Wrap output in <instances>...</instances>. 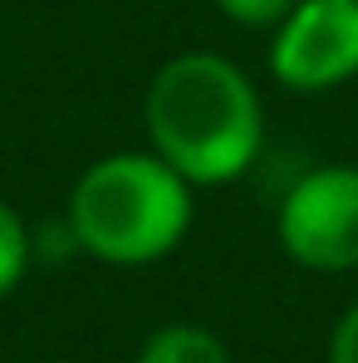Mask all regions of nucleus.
I'll use <instances>...</instances> for the list:
<instances>
[{"mask_svg": "<svg viewBox=\"0 0 358 363\" xmlns=\"http://www.w3.org/2000/svg\"><path fill=\"white\" fill-rule=\"evenodd\" d=\"M147 147L191 186H226L260 162L265 104L236 60L216 50L172 55L142 94Z\"/></svg>", "mask_w": 358, "mask_h": 363, "instance_id": "1", "label": "nucleus"}, {"mask_svg": "<svg viewBox=\"0 0 358 363\" xmlns=\"http://www.w3.org/2000/svg\"><path fill=\"white\" fill-rule=\"evenodd\" d=\"M191 191L196 186L177 167H167L152 147L108 152L79 172L69 191L64 226L74 236V250L94 255L104 265L138 270V265L172 255L186 241V231L196 221Z\"/></svg>", "mask_w": 358, "mask_h": 363, "instance_id": "2", "label": "nucleus"}, {"mask_svg": "<svg viewBox=\"0 0 358 363\" xmlns=\"http://www.w3.org/2000/svg\"><path fill=\"white\" fill-rule=\"evenodd\" d=\"M275 231L285 255L304 270L319 275L358 270V167L354 162L309 167L285 191Z\"/></svg>", "mask_w": 358, "mask_h": 363, "instance_id": "3", "label": "nucleus"}, {"mask_svg": "<svg viewBox=\"0 0 358 363\" xmlns=\"http://www.w3.org/2000/svg\"><path fill=\"white\" fill-rule=\"evenodd\" d=\"M270 74L290 94H329L358 79V0H299L275 25Z\"/></svg>", "mask_w": 358, "mask_h": 363, "instance_id": "4", "label": "nucleus"}, {"mask_svg": "<svg viewBox=\"0 0 358 363\" xmlns=\"http://www.w3.org/2000/svg\"><path fill=\"white\" fill-rule=\"evenodd\" d=\"M138 363H231V354L201 324H162L157 334H147Z\"/></svg>", "mask_w": 358, "mask_h": 363, "instance_id": "5", "label": "nucleus"}, {"mask_svg": "<svg viewBox=\"0 0 358 363\" xmlns=\"http://www.w3.org/2000/svg\"><path fill=\"white\" fill-rule=\"evenodd\" d=\"M30 260H35V236H30L25 216L0 196V300L20 290Z\"/></svg>", "mask_w": 358, "mask_h": 363, "instance_id": "6", "label": "nucleus"}, {"mask_svg": "<svg viewBox=\"0 0 358 363\" xmlns=\"http://www.w3.org/2000/svg\"><path fill=\"white\" fill-rule=\"evenodd\" d=\"M299 0H216V10L231 20V25H245V30H275Z\"/></svg>", "mask_w": 358, "mask_h": 363, "instance_id": "7", "label": "nucleus"}, {"mask_svg": "<svg viewBox=\"0 0 358 363\" xmlns=\"http://www.w3.org/2000/svg\"><path fill=\"white\" fill-rule=\"evenodd\" d=\"M329 363H358V300L344 309V319L334 324L329 339Z\"/></svg>", "mask_w": 358, "mask_h": 363, "instance_id": "8", "label": "nucleus"}, {"mask_svg": "<svg viewBox=\"0 0 358 363\" xmlns=\"http://www.w3.org/2000/svg\"><path fill=\"white\" fill-rule=\"evenodd\" d=\"M0 363H5V359H0Z\"/></svg>", "mask_w": 358, "mask_h": 363, "instance_id": "9", "label": "nucleus"}]
</instances>
